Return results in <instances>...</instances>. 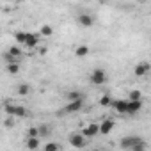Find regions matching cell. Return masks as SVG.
Returning <instances> with one entry per match:
<instances>
[{"mask_svg": "<svg viewBox=\"0 0 151 151\" xmlns=\"http://www.w3.org/2000/svg\"><path fill=\"white\" fill-rule=\"evenodd\" d=\"M93 151H101V149H93Z\"/></svg>", "mask_w": 151, "mask_h": 151, "instance_id": "28", "label": "cell"}, {"mask_svg": "<svg viewBox=\"0 0 151 151\" xmlns=\"http://www.w3.org/2000/svg\"><path fill=\"white\" fill-rule=\"evenodd\" d=\"M140 100H142V93H140L139 89L130 91V94H128V101H140Z\"/></svg>", "mask_w": 151, "mask_h": 151, "instance_id": "21", "label": "cell"}, {"mask_svg": "<svg viewBox=\"0 0 151 151\" xmlns=\"http://www.w3.org/2000/svg\"><path fill=\"white\" fill-rule=\"evenodd\" d=\"M27 137H39L37 126H30V128H29V132H27Z\"/></svg>", "mask_w": 151, "mask_h": 151, "instance_id": "25", "label": "cell"}, {"mask_svg": "<svg viewBox=\"0 0 151 151\" xmlns=\"http://www.w3.org/2000/svg\"><path fill=\"white\" fill-rule=\"evenodd\" d=\"M112 101H114V98H112L110 94H103V96L100 98V105H101V107H110Z\"/></svg>", "mask_w": 151, "mask_h": 151, "instance_id": "22", "label": "cell"}, {"mask_svg": "<svg viewBox=\"0 0 151 151\" xmlns=\"http://www.w3.org/2000/svg\"><path fill=\"white\" fill-rule=\"evenodd\" d=\"M4 110H6V114L9 117H29V109H25L22 105H14V103L6 101Z\"/></svg>", "mask_w": 151, "mask_h": 151, "instance_id": "1", "label": "cell"}, {"mask_svg": "<svg viewBox=\"0 0 151 151\" xmlns=\"http://www.w3.org/2000/svg\"><path fill=\"white\" fill-rule=\"evenodd\" d=\"M75 55H77V57H80V59H86V57L89 55V46H86V45H80L77 50H75Z\"/></svg>", "mask_w": 151, "mask_h": 151, "instance_id": "18", "label": "cell"}, {"mask_svg": "<svg viewBox=\"0 0 151 151\" xmlns=\"http://www.w3.org/2000/svg\"><path fill=\"white\" fill-rule=\"evenodd\" d=\"M126 105H128V100H114L110 107H114L117 114H126Z\"/></svg>", "mask_w": 151, "mask_h": 151, "instance_id": "12", "label": "cell"}, {"mask_svg": "<svg viewBox=\"0 0 151 151\" xmlns=\"http://www.w3.org/2000/svg\"><path fill=\"white\" fill-rule=\"evenodd\" d=\"M64 98H66V101H68V103H71V101H78V100H84V93L71 89V91H68V93L64 94Z\"/></svg>", "mask_w": 151, "mask_h": 151, "instance_id": "11", "label": "cell"}, {"mask_svg": "<svg viewBox=\"0 0 151 151\" xmlns=\"http://www.w3.org/2000/svg\"><path fill=\"white\" fill-rule=\"evenodd\" d=\"M142 142H146V140H144V137H140V135H126V137L121 139L119 146H121L123 149H132L133 146L142 144Z\"/></svg>", "mask_w": 151, "mask_h": 151, "instance_id": "2", "label": "cell"}, {"mask_svg": "<svg viewBox=\"0 0 151 151\" xmlns=\"http://www.w3.org/2000/svg\"><path fill=\"white\" fill-rule=\"evenodd\" d=\"M68 142H69L73 147H77V149H84V147L87 146V139H86L80 132L71 133V135H69V139H68Z\"/></svg>", "mask_w": 151, "mask_h": 151, "instance_id": "5", "label": "cell"}, {"mask_svg": "<svg viewBox=\"0 0 151 151\" xmlns=\"http://www.w3.org/2000/svg\"><path fill=\"white\" fill-rule=\"evenodd\" d=\"M39 34H41V36H52V34H53L52 25H43V27L39 29Z\"/></svg>", "mask_w": 151, "mask_h": 151, "instance_id": "24", "label": "cell"}, {"mask_svg": "<svg viewBox=\"0 0 151 151\" xmlns=\"http://www.w3.org/2000/svg\"><path fill=\"white\" fill-rule=\"evenodd\" d=\"M37 45H39V34L29 32V37H27V41H25L23 46H27V48H37Z\"/></svg>", "mask_w": 151, "mask_h": 151, "instance_id": "14", "label": "cell"}, {"mask_svg": "<svg viewBox=\"0 0 151 151\" xmlns=\"http://www.w3.org/2000/svg\"><path fill=\"white\" fill-rule=\"evenodd\" d=\"M82 109H84V100L71 101V103H66V107L62 110H59V116H69V114H75V112H80Z\"/></svg>", "mask_w": 151, "mask_h": 151, "instance_id": "3", "label": "cell"}, {"mask_svg": "<svg viewBox=\"0 0 151 151\" xmlns=\"http://www.w3.org/2000/svg\"><path fill=\"white\" fill-rule=\"evenodd\" d=\"M6 53H7V55H11L13 59H16V60H18V57H22V53H23V52H22V48H20V46L13 45V46H9V50H7Z\"/></svg>", "mask_w": 151, "mask_h": 151, "instance_id": "16", "label": "cell"}, {"mask_svg": "<svg viewBox=\"0 0 151 151\" xmlns=\"http://www.w3.org/2000/svg\"><path fill=\"white\" fill-rule=\"evenodd\" d=\"M37 132H39V139H43V137H50V133L53 132V126L48 124V123H43V124L37 126Z\"/></svg>", "mask_w": 151, "mask_h": 151, "instance_id": "15", "label": "cell"}, {"mask_svg": "<svg viewBox=\"0 0 151 151\" xmlns=\"http://www.w3.org/2000/svg\"><path fill=\"white\" fill-rule=\"evenodd\" d=\"M27 37H29V32H23V30H18V32L14 34V39H16V43H20V45H25Z\"/></svg>", "mask_w": 151, "mask_h": 151, "instance_id": "20", "label": "cell"}, {"mask_svg": "<svg viewBox=\"0 0 151 151\" xmlns=\"http://www.w3.org/2000/svg\"><path fill=\"white\" fill-rule=\"evenodd\" d=\"M6 71H7L9 75H18V73H20V62H11V64H7V66H6Z\"/></svg>", "mask_w": 151, "mask_h": 151, "instance_id": "19", "label": "cell"}, {"mask_svg": "<svg viewBox=\"0 0 151 151\" xmlns=\"http://www.w3.org/2000/svg\"><path fill=\"white\" fill-rule=\"evenodd\" d=\"M140 109H142V100H140V101H128V105H126V114H128V116H137V114L140 112Z\"/></svg>", "mask_w": 151, "mask_h": 151, "instance_id": "9", "label": "cell"}, {"mask_svg": "<svg viewBox=\"0 0 151 151\" xmlns=\"http://www.w3.org/2000/svg\"><path fill=\"white\" fill-rule=\"evenodd\" d=\"M146 147H147V146H146V142H142V144H137V146H133L130 151H146Z\"/></svg>", "mask_w": 151, "mask_h": 151, "instance_id": "26", "label": "cell"}, {"mask_svg": "<svg viewBox=\"0 0 151 151\" xmlns=\"http://www.w3.org/2000/svg\"><path fill=\"white\" fill-rule=\"evenodd\" d=\"M107 80H109V77H107L105 69H101V68L93 69V73H91V84L93 86H103Z\"/></svg>", "mask_w": 151, "mask_h": 151, "instance_id": "4", "label": "cell"}, {"mask_svg": "<svg viewBox=\"0 0 151 151\" xmlns=\"http://www.w3.org/2000/svg\"><path fill=\"white\" fill-rule=\"evenodd\" d=\"M16 93H18L20 96H27V94L30 93V86H29L27 82H22V84H18V87H16Z\"/></svg>", "mask_w": 151, "mask_h": 151, "instance_id": "17", "label": "cell"}, {"mask_svg": "<svg viewBox=\"0 0 151 151\" xmlns=\"http://www.w3.org/2000/svg\"><path fill=\"white\" fill-rule=\"evenodd\" d=\"M114 126H116L114 119H112V117H105V119L100 123V133H101V135H109V133L114 130Z\"/></svg>", "mask_w": 151, "mask_h": 151, "instance_id": "8", "label": "cell"}, {"mask_svg": "<svg viewBox=\"0 0 151 151\" xmlns=\"http://www.w3.org/2000/svg\"><path fill=\"white\" fill-rule=\"evenodd\" d=\"M4 126H6V128H9V130H11V128H13V126H14V119H13V117H7V119H6V121H4Z\"/></svg>", "mask_w": 151, "mask_h": 151, "instance_id": "27", "label": "cell"}, {"mask_svg": "<svg viewBox=\"0 0 151 151\" xmlns=\"http://www.w3.org/2000/svg\"><path fill=\"white\" fill-rule=\"evenodd\" d=\"M77 23H78L80 27H84V29H89V27H93V25H94V18H93V14L80 13V14L77 16Z\"/></svg>", "mask_w": 151, "mask_h": 151, "instance_id": "7", "label": "cell"}, {"mask_svg": "<svg viewBox=\"0 0 151 151\" xmlns=\"http://www.w3.org/2000/svg\"><path fill=\"white\" fill-rule=\"evenodd\" d=\"M43 151H60V146L57 142H46L45 147H43Z\"/></svg>", "mask_w": 151, "mask_h": 151, "instance_id": "23", "label": "cell"}, {"mask_svg": "<svg viewBox=\"0 0 151 151\" xmlns=\"http://www.w3.org/2000/svg\"><path fill=\"white\" fill-rule=\"evenodd\" d=\"M39 144H41V139L39 137H27L25 139V146L30 151H37L39 149Z\"/></svg>", "mask_w": 151, "mask_h": 151, "instance_id": "13", "label": "cell"}, {"mask_svg": "<svg viewBox=\"0 0 151 151\" xmlns=\"http://www.w3.org/2000/svg\"><path fill=\"white\" fill-rule=\"evenodd\" d=\"M80 133H82L86 139H93V137H96V135L100 133V123H89Z\"/></svg>", "mask_w": 151, "mask_h": 151, "instance_id": "6", "label": "cell"}, {"mask_svg": "<svg viewBox=\"0 0 151 151\" xmlns=\"http://www.w3.org/2000/svg\"><path fill=\"white\" fill-rule=\"evenodd\" d=\"M151 69L149 62H139L135 68H133V73H135V77H144V75H147Z\"/></svg>", "mask_w": 151, "mask_h": 151, "instance_id": "10", "label": "cell"}]
</instances>
